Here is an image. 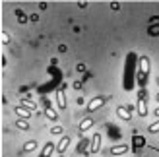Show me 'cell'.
<instances>
[{
  "label": "cell",
  "mask_w": 159,
  "mask_h": 157,
  "mask_svg": "<svg viewBox=\"0 0 159 157\" xmlns=\"http://www.w3.org/2000/svg\"><path fill=\"white\" fill-rule=\"evenodd\" d=\"M101 142H103V136L99 134H93V138H91V144H89V153H97L99 150H101Z\"/></svg>",
  "instance_id": "cell-3"
},
{
  "label": "cell",
  "mask_w": 159,
  "mask_h": 157,
  "mask_svg": "<svg viewBox=\"0 0 159 157\" xmlns=\"http://www.w3.org/2000/svg\"><path fill=\"white\" fill-rule=\"evenodd\" d=\"M124 153H128V146H126V144H118V146L111 147V155H113V157H120Z\"/></svg>",
  "instance_id": "cell-8"
},
{
  "label": "cell",
  "mask_w": 159,
  "mask_h": 157,
  "mask_svg": "<svg viewBox=\"0 0 159 157\" xmlns=\"http://www.w3.org/2000/svg\"><path fill=\"white\" fill-rule=\"evenodd\" d=\"M140 76H142V80L146 82V78L149 74V58L148 56H140Z\"/></svg>",
  "instance_id": "cell-2"
},
{
  "label": "cell",
  "mask_w": 159,
  "mask_h": 157,
  "mask_svg": "<svg viewBox=\"0 0 159 157\" xmlns=\"http://www.w3.org/2000/svg\"><path fill=\"white\" fill-rule=\"evenodd\" d=\"M138 114L144 119V116L148 114V103H146V91H142V95L138 99Z\"/></svg>",
  "instance_id": "cell-5"
},
{
  "label": "cell",
  "mask_w": 159,
  "mask_h": 157,
  "mask_svg": "<svg viewBox=\"0 0 159 157\" xmlns=\"http://www.w3.org/2000/svg\"><path fill=\"white\" fill-rule=\"evenodd\" d=\"M51 134H54V136H58V134H62V128H60V126H54V128L51 130Z\"/></svg>",
  "instance_id": "cell-18"
},
{
  "label": "cell",
  "mask_w": 159,
  "mask_h": 157,
  "mask_svg": "<svg viewBox=\"0 0 159 157\" xmlns=\"http://www.w3.org/2000/svg\"><path fill=\"white\" fill-rule=\"evenodd\" d=\"M54 150H57V146H54L52 142H49V144H47L45 147H43V153H41V157H49Z\"/></svg>",
  "instance_id": "cell-13"
},
{
  "label": "cell",
  "mask_w": 159,
  "mask_h": 157,
  "mask_svg": "<svg viewBox=\"0 0 159 157\" xmlns=\"http://www.w3.org/2000/svg\"><path fill=\"white\" fill-rule=\"evenodd\" d=\"M116 116H118L120 120H126V122H128V120L132 119V111H130V107H124V105L116 107Z\"/></svg>",
  "instance_id": "cell-4"
},
{
  "label": "cell",
  "mask_w": 159,
  "mask_h": 157,
  "mask_svg": "<svg viewBox=\"0 0 159 157\" xmlns=\"http://www.w3.org/2000/svg\"><path fill=\"white\" fill-rule=\"evenodd\" d=\"M107 103V97H103V95H97V97H93L89 103H87V113H95V111H99V109Z\"/></svg>",
  "instance_id": "cell-1"
},
{
  "label": "cell",
  "mask_w": 159,
  "mask_h": 157,
  "mask_svg": "<svg viewBox=\"0 0 159 157\" xmlns=\"http://www.w3.org/2000/svg\"><path fill=\"white\" fill-rule=\"evenodd\" d=\"M85 157H89V155H85Z\"/></svg>",
  "instance_id": "cell-22"
},
{
  "label": "cell",
  "mask_w": 159,
  "mask_h": 157,
  "mask_svg": "<svg viewBox=\"0 0 159 157\" xmlns=\"http://www.w3.org/2000/svg\"><path fill=\"white\" fill-rule=\"evenodd\" d=\"M0 41H2V45H10V33H8V31H2V35H0Z\"/></svg>",
  "instance_id": "cell-17"
},
{
  "label": "cell",
  "mask_w": 159,
  "mask_h": 157,
  "mask_svg": "<svg viewBox=\"0 0 159 157\" xmlns=\"http://www.w3.org/2000/svg\"><path fill=\"white\" fill-rule=\"evenodd\" d=\"M58 157H66V155H58Z\"/></svg>",
  "instance_id": "cell-21"
},
{
  "label": "cell",
  "mask_w": 159,
  "mask_h": 157,
  "mask_svg": "<svg viewBox=\"0 0 159 157\" xmlns=\"http://www.w3.org/2000/svg\"><path fill=\"white\" fill-rule=\"evenodd\" d=\"M21 105L25 107V109H29L31 113H33L35 109H37V103H33V101H29V99H23V101H21Z\"/></svg>",
  "instance_id": "cell-14"
},
{
  "label": "cell",
  "mask_w": 159,
  "mask_h": 157,
  "mask_svg": "<svg viewBox=\"0 0 159 157\" xmlns=\"http://www.w3.org/2000/svg\"><path fill=\"white\" fill-rule=\"evenodd\" d=\"M14 113L18 114V116H20L21 120H29V119H31V114H33V113L29 111V109H25V107H23V105H18V107L14 109Z\"/></svg>",
  "instance_id": "cell-6"
},
{
  "label": "cell",
  "mask_w": 159,
  "mask_h": 157,
  "mask_svg": "<svg viewBox=\"0 0 159 157\" xmlns=\"http://www.w3.org/2000/svg\"><path fill=\"white\" fill-rule=\"evenodd\" d=\"M16 126H18L20 130H23V132H27V130H29V124H27V120H21V119H18V120H16Z\"/></svg>",
  "instance_id": "cell-15"
},
{
  "label": "cell",
  "mask_w": 159,
  "mask_h": 157,
  "mask_svg": "<svg viewBox=\"0 0 159 157\" xmlns=\"http://www.w3.org/2000/svg\"><path fill=\"white\" fill-rule=\"evenodd\" d=\"M93 124H95V120L91 119V116H85V119L80 122V126H78V130H80V134H84V132H87V130H91L93 128Z\"/></svg>",
  "instance_id": "cell-7"
},
{
  "label": "cell",
  "mask_w": 159,
  "mask_h": 157,
  "mask_svg": "<svg viewBox=\"0 0 159 157\" xmlns=\"http://www.w3.org/2000/svg\"><path fill=\"white\" fill-rule=\"evenodd\" d=\"M57 105H58V109H64L68 107V101H66V93H64V89H58L57 91Z\"/></svg>",
  "instance_id": "cell-10"
},
{
  "label": "cell",
  "mask_w": 159,
  "mask_h": 157,
  "mask_svg": "<svg viewBox=\"0 0 159 157\" xmlns=\"http://www.w3.org/2000/svg\"><path fill=\"white\" fill-rule=\"evenodd\" d=\"M157 103H159V93H157Z\"/></svg>",
  "instance_id": "cell-20"
},
{
  "label": "cell",
  "mask_w": 159,
  "mask_h": 157,
  "mask_svg": "<svg viewBox=\"0 0 159 157\" xmlns=\"http://www.w3.org/2000/svg\"><path fill=\"white\" fill-rule=\"evenodd\" d=\"M68 146H70V136H62L60 142L57 144V151H58V155H64V151L68 150Z\"/></svg>",
  "instance_id": "cell-9"
},
{
  "label": "cell",
  "mask_w": 159,
  "mask_h": 157,
  "mask_svg": "<svg viewBox=\"0 0 159 157\" xmlns=\"http://www.w3.org/2000/svg\"><path fill=\"white\" fill-rule=\"evenodd\" d=\"M39 147V144H37V140H27L25 144H23V147H21V151L23 153H33L35 150Z\"/></svg>",
  "instance_id": "cell-11"
},
{
  "label": "cell",
  "mask_w": 159,
  "mask_h": 157,
  "mask_svg": "<svg viewBox=\"0 0 159 157\" xmlns=\"http://www.w3.org/2000/svg\"><path fill=\"white\" fill-rule=\"evenodd\" d=\"M148 132L149 134H159V120H155V122H152L148 126Z\"/></svg>",
  "instance_id": "cell-16"
},
{
  "label": "cell",
  "mask_w": 159,
  "mask_h": 157,
  "mask_svg": "<svg viewBox=\"0 0 159 157\" xmlns=\"http://www.w3.org/2000/svg\"><path fill=\"white\" fill-rule=\"evenodd\" d=\"M153 114L157 116V120H159V105H157V109H155V111H153Z\"/></svg>",
  "instance_id": "cell-19"
},
{
  "label": "cell",
  "mask_w": 159,
  "mask_h": 157,
  "mask_svg": "<svg viewBox=\"0 0 159 157\" xmlns=\"http://www.w3.org/2000/svg\"><path fill=\"white\" fill-rule=\"evenodd\" d=\"M45 116H47V119H49V120H58V114H57V111H54V109L52 107H47L45 109Z\"/></svg>",
  "instance_id": "cell-12"
}]
</instances>
